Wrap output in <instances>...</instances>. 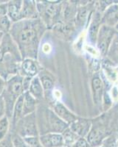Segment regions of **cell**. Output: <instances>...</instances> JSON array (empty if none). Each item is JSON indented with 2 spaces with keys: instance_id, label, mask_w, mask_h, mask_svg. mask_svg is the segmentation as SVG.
<instances>
[{
  "instance_id": "1",
  "label": "cell",
  "mask_w": 118,
  "mask_h": 147,
  "mask_svg": "<svg viewBox=\"0 0 118 147\" xmlns=\"http://www.w3.org/2000/svg\"><path fill=\"white\" fill-rule=\"evenodd\" d=\"M46 29L40 18L13 24L9 34L19 48L22 59L37 60L39 44Z\"/></svg>"
},
{
  "instance_id": "2",
  "label": "cell",
  "mask_w": 118,
  "mask_h": 147,
  "mask_svg": "<svg viewBox=\"0 0 118 147\" xmlns=\"http://www.w3.org/2000/svg\"><path fill=\"white\" fill-rule=\"evenodd\" d=\"M22 60L19 49L10 34H5L0 46V76L5 80L19 74Z\"/></svg>"
},
{
  "instance_id": "3",
  "label": "cell",
  "mask_w": 118,
  "mask_h": 147,
  "mask_svg": "<svg viewBox=\"0 0 118 147\" xmlns=\"http://www.w3.org/2000/svg\"><path fill=\"white\" fill-rule=\"evenodd\" d=\"M24 93L23 77L19 74L6 80V85L2 96L6 106V116L10 121L12 117L14 105Z\"/></svg>"
},
{
  "instance_id": "4",
  "label": "cell",
  "mask_w": 118,
  "mask_h": 147,
  "mask_svg": "<svg viewBox=\"0 0 118 147\" xmlns=\"http://www.w3.org/2000/svg\"><path fill=\"white\" fill-rule=\"evenodd\" d=\"M41 117L36 115L38 121H41V125L38 126L39 131V136L47 133H60L62 134L69 125L66 122L61 120L54 113L52 108H44L41 110Z\"/></svg>"
},
{
  "instance_id": "5",
  "label": "cell",
  "mask_w": 118,
  "mask_h": 147,
  "mask_svg": "<svg viewBox=\"0 0 118 147\" xmlns=\"http://www.w3.org/2000/svg\"><path fill=\"white\" fill-rule=\"evenodd\" d=\"M37 2L39 18L47 27H53L59 23L62 16V3L59 1H40Z\"/></svg>"
},
{
  "instance_id": "6",
  "label": "cell",
  "mask_w": 118,
  "mask_h": 147,
  "mask_svg": "<svg viewBox=\"0 0 118 147\" xmlns=\"http://www.w3.org/2000/svg\"><path fill=\"white\" fill-rule=\"evenodd\" d=\"M14 129L16 131L13 133L16 134L22 138L39 136L36 113H34L23 116L17 122Z\"/></svg>"
},
{
  "instance_id": "7",
  "label": "cell",
  "mask_w": 118,
  "mask_h": 147,
  "mask_svg": "<svg viewBox=\"0 0 118 147\" xmlns=\"http://www.w3.org/2000/svg\"><path fill=\"white\" fill-rule=\"evenodd\" d=\"M117 31L114 27L102 24L98 32L96 42V48L101 56H106L111 43Z\"/></svg>"
},
{
  "instance_id": "8",
  "label": "cell",
  "mask_w": 118,
  "mask_h": 147,
  "mask_svg": "<svg viewBox=\"0 0 118 147\" xmlns=\"http://www.w3.org/2000/svg\"><path fill=\"white\" fill-rule=\"evenodd\" d=\"M108 138V133L103 126L100 124L92 125L91 129L86 137L87 142L91 147H98L103 146V142Z\"/></svg>"
},
{
  "instance_id": "9",
  "label": "cell",
  "mask_w": 118,
  "mask_h": 147,
  "mask_svg": "<svg viewBox=\"0 0 118 147\" xmlns=\"http://www.w3.org/2000/svg\"><path fill=\"white\" fill-rule=\"evenodd\" d=\"M101 18L102 13L99 10L94 12L92 16L91 22L88 27L87 33H86V38L88 41L87 44H90L93 47L96 45L98 32H99L100 26L102 25Z\"/></svg>"
},
{
  "instance_id": "10",
  "label": "cell",
  "mask_w": 118,
  "mask_h": 147,
  "mask_svg": "<svg viewBox=\"0 0 118 147\" xmlns=\"http://www.w3.org/2000/svg\"><path fill=\"white\" fill-rule=\"evenodd\" d=\"M38 77L41 82L44 89V98L51 99L52 98V92L54 90L55 85H56V78L53 74L48 70L41 69L38 74Z\"/></svg>"
},
{
  "instance_id": "11",
  "label": "cell",
  "mask_w": 118,
  "mask_h": 147,
  "mask_svg": "<svg viewBox=\"0 0 118 147\" xmlns=\"http://www.w3.org/2000/svg\"><path fill=\"white\" fill-rule=\"evenodd\" d=\"M41 69L37 60L32 58L22 59L19 65V74L22 77L33 78L39 74Z\"/></svg>"
},
{
  "instance_id": "12",
  "label": "cell",
  "mask_w": 118,
  "mask_h": 147,
  "mask_svg": "<svg viewBox=\"0 0 118 147\" xmlns=\"http://www.w3.org/2000/svg\"><path fill=\"white\" fill-rule=\"evenodd\" d=\"M52 110L61 120L66 122L69 126L78 119L75 114L73 113L64 104L60 101L56 100L52 103Z\"/></svg>"
},
{
  "instance_id": "13",
  "label": "cell",
  "mask_w": 118,
  "mask_h": 147,
  "mask_svg": "<svg viewBox=\"0 0 118 147\" xmlns=\"http://www.w3.org/2000/svg\"><path fill=\"white\" fill-rule=\"evenodd\" d=\"M92 93L93 101L96 105L102 103L104 94V82L98 73H95L92 79L91 82Z\"/></svg>"
},
{
  "instance_id": "14",
  "label": "cell",
  "mask_w": 118,
  "mask_h": 147,
  "mask_svg": "<svg viewBox=\"0 0 118 147\" xmlns=\"http://www.w3.org/2000/svg\"><path fill=\"white\" fill-rule=\"evenodd\" d=\"M92 121L90 119L78 118L73 124L69 126V128L79 136L80 138H85L91 129Z\"/></svg>"
},
{
  "instance_id": "15",
  "label": "cell",
  "mask_w": 118,
  "mask_h": 147,
  "mask_svg": "<svg viewBox=\"0 0 118 147\" xmlns=\"http://www.w3.org/2000/svg\"><path fill=\"white\" fill-rule=\"evenodd\" d=\"M102 24L114 27L118 23V3H114L102 13Z\"/></svg>"
},
{
  "instance_id": "16",
  "label": "cell",
  "mask_w": 118,
  "mask_h": 147,
  "mask_svg": "<svg viewBox=\"0 0 118 147\" xmlns=\"http://www.w3.org/2000/svg\"><path fill=\"white\" fill-rule=\"evenodd\" d=\"M39 18L37 9V2L35 1L24 0L22 8V20H34Z\"/></svg>"
},
{
  "instance_id": "17",
  "label": "cell",
  "mask_w": 118,
  "mask_h": 147,
  "mask_svg": "<svg viewBox=\"0 0 118 147\" xmlns=\"http://www.w3.org/2000/svg\"><path fill=\"white\" fill-rule=\"evenodd\" d=\"M44 147H65L62 134L47 133L39 136Z\"/></svg>"
},
{
  "instance_id": "18",
  "label": "cell",
  "mask_w": 118,
  "mask_h": 147,
  "mask_svg": "<svg viewBox=\"0 0 118 147\" xmlns=\"http://www.w3.org/2000/svg\"><path fill=\"white\" fill-rule=\"evenodd\" d=\"M92 4L89 3L77 7L75 19L76 27H78V28H82L87 24L88 19L90 18L89 15L92 14V12H91V9H92Z\"/></svg>"
},
{
  "instance_id": "19",
  "label": "cell",
  "mask_w": 118,
  "mask_h": 147,
  "mask_svg": "<svg viewBox=\"0 0 118 147\" xmlns=\"http://www.w3.org/2000/svg\"><path fill=\"white\" fill-rule=\"evenodd\" d=\"M23 1L12 0L7 2V17L13 24L22 20V8Z\"/></svg>"
},
{
  "instance_id": "20",
  "label": "cell",
  "mask_w": 118,
  "mask_h": 147,
  "mask_svg": "<svg viewBox=\"0 0 118 147\" xmlns=\"http://www.w3.org/2000/svg\"><path fill=\"white\" fill-rule=\"evenodd\" d=\"M23 97L24 100L22 117L36 112L38 103H39V101L36 100L34 97H33L28 91H26L24 93Z\"/></svg>"
},
{
  "instance_id": "21",
  "label": "cell",
  "mask_w": 118,
  "mask_h": 147,
  "mask_svg": "<svg viewBox=\"0 0 118 147\" xmlns=\"http://www.w3.org/2000/svg\"><path fill=\"white\" fill-rule=\"evenodd\" d=\"M102 67L103 69V73L105 77L109 82L115 85L118 81V68L115 66V63L111 62L110 60L104 61L102 63Z\"/></svg>"
},
{
  "instance_id": "22",
  "label": "cell",
  "mask_w": 118,
  "mask_h": 147,
  "mask_svg": "<svg viewBox=\"0 0 118 147\" xmlns=\"http://www.w3.org/2000/svg\"><path fill=\"white\" fill-rule=\"evenodd\" d=\"M27 91L36 100L41 101L44 99V89H43L41 82L38 76L32 79L31 85H30V87H29Z\"/></svg>"
},
{
  "instance_id": "23",
  "label": "cell",
  "mask_w": 118,
  "mask_h": 147,
  "mask_svg": "<svg viewBox=\"0 0 118 147\" xmlns=\"http://www.w3.org/2000/svg\"><path fill=\"white\" fill-rule=\"evenodd\" d=\"M23 100L24 97L23 94L17 99L14 105V110H13V113H12V117L10 122L12 124V127L14 128L19 121L22 118V113H23Z\"/></svg>"
},
{
  "instance_id": "24",
  "label": "cell",
  "mask_w": 118,
  "mask_h": 147,
  "mask_svg": "<svg viewBox=\"0 0 118 147\" xmlns=\"http://www.w3.org/2000/svg\"><path fill=\"white\" fill-rule=\"evenodd\" d=\"M106 57L115 64H118V32H117L111 41Z\"/></svg>"
},
{
  "instance_id": "25",
  "label": "cell",
  "mask_w": 118,
  "mask_h": 147,
  "mask_svg": "<svg viewBox=\"0 0 118 147\" xmlns=\"http://www.w3.org/2000/svg\"><path fill=\"white\" fill-rule=\"evenodd\" d=\"M62 136L64 138V146L65 147H72L76 141L80 138L79 136L76 133H75L69 127L66 129L62 132Z\"/></svg>"
},
{
  "instance_id": "26",
  "label": "cell",
  "mask_w": 118,
  "mask_h": 147,
  "mask_svg": "<svg viewBox=\"0 0 118 147\" xmlns=\"http://www.w3.org/2000/svg\"><path fill=\"white\" fill-rule=\"evenodd\" d=\"M10 120L7 116L0 119V142L10 132Z\"/></svg>"
},
{
  "instance_id": "27",
  "label": "cell",
  "mask_w": 118,
  "mask_h": 147,
  "mask_svg": "<svg viewBox=\"0 0 118 147\" xmlns=\"http://www.w3.org/2000/svg\"><path fill=\"white\" fill-rule=\"evenodd\" d=\"M12 25H13V22L10 20L7 16L0 18V32L4 34L9 33Z\"/></svg>"
},
{
  "instance_id": "28",
  "label": "cell",
  "mask_w": 118,
  "mask_h": 147,
  "mask_svg": "<svg viewBox=\"0 0 118 147\" xmlns=\"http://www.w3.org/2000/svg\"><path fill=\"white\" fill-rule=\"evenodd\" d=\"M22 138L30 147H44L41 142L39 136H32V137Z\"/></svg>"
},
{
  "instance_id": "29",
  "label": "cell",
  "mask_w": 118,
  "mask_h": 147,
  "mask_svg": "<svg viewBox=\"0 0 118 147\" xmlns=\"http://www.w3.org/2000/svg\"><path fill=\"white\" fill-rule=\"evenodd\" d=\"M12 133V136H13V141H14V146L15 147H30L23 140L22 137L16 135L15 133Z\"/></svg>"
},
{
  "instance_id": "30",
  "label": "cell",
  "mask_w": 118,
  "mask_h": 147,
  "mask_svg": "<svg viewBox=\"0 0 118 147\" xmlns=\"http://www.w3.org/2000/svg\"><path fill=\"white\" fill-rule=\"evenodd\" d=\"M0 147H15L11 132H9L7 136L0 142Z\"/></svg>"
},
{
  "instance_id": "31",
  "label": "cell",
  "mask_w": 118,
  "mask_h": 147,
  "mask_svg": "<svg viewBox=\"0 0 118 147\" xmlns=\"http://www.w3.org/2000/svg\"><path fill=\"white\" fill-rule=\"evenodd\" d=\"M109 94L110 97L113 102H118V86L117 85H113L111 88Z\"/></svg>"
},
{
  "instance_id": "32",
  "label": "cell",
  "mask_w": 118,
  "mask_h": 147,
  "mask_svg": "<svg viewBox=\"0 0 118 147\" xmlns=\"http://www.w3.org/2000/svg\"><path fill=\"white\" fill-rule=\"evenodd\" d=\"M84 49L88 52L89 54H90L92 56L94 57H98V56H100L99 52L97 49V48H94V47L93 46L90 45V44H86L84 46Z\"/></svg>"
},
{
  "instance_id": "33",
  "label": "cell",
  "mask_w": 118,
  "mask_h": 147,
  "mask_svg": "<svg viewBox=\"0 0 118 147\" xmlns=\"http://www.w3.org/2000/svg\"><path fill=\"white\" fill-rule=\"evenodd\" d=\"M6 116V106L5 100L2 95H0V119Z\"/></svg>"
},
{
  "instance_id": "34",
  "label": "cell",
  "mask_w": 118,
  "mask_h": 147,
  "mask_svg": "<svg viewBox=\"0 0 118 147\" xmlns=\"http://www.w3.org/2000/svg\"><path fill=\"white\" fill-rule=\"evenodd\" d=\"M72 147H91L85 138H80Z\"/></svg>"
},
{
  "instance_id": "35",
  "label": "cell",
  "mask_w": 118,
  "mask_h": 147,
  "mask_svg": "<svg viewBox=\"0 0 118 147\" xmlns=\"http://www.w3.org/2000/svg\"><path fill=\"white\" fill-rule=\"evenodd\" d=\"M7 2L0 3V18L7 16Z\"/></svg>"
},
{
  "instance_id": "36",
  "label": "cell",
  "mask_w": 118,
  "mask_h": 147,
  "mask_svg": "<svg viewBox=\"0 0 118 147\" xmlns=\"http://www.w3.org/2000/svg\"><path fill=\"white\" fill-rule=\"evenodd\" d=\"M32 79L33 78H30V77H23V88L24 92L28 90Z\"/></svg>"
},
{
  "instance_id": "37",
  "label": "cell",
  "mask_w": 118,
  "mask_h": 147,
  "mask_svg": "<svg viewBox=\"0 0 118 147\" xmlns=\"http://www.w3.org/2000/svg\"><path fill=\"white\" fill-rule=\"evenodd\" d=\"M6 85V80L0 76V95H2Z\"/></svg>"
},
{
  "instance_id": "38",
  "label": "cell",
  "mask_w": 118,
  "mask_h": 147,
  "mask_svg": "<svg viewBox=\"0 0 118 147\" xmlns=\"http://www.w3.org/2000/svg\"><path fill=\"white\" fill-rule=\"evenodd\" d=\"M42 49H43V52H45L46 54H47L48 53V52L51 51V47L48 44H46L43 46Z\"/></svg>"
},
{
  "instance_id": "39",
  "label": "cell",
  "mask_w": 118,
  "mask_h": 147,
  "mask_svg": "<svg viewBox=\"0 0 118 147\" xmlns=\"http://www.w3.org/2000/svg\"><path fill=\"white\" fill-rule=\"evenodd\" d=\"M5 34L2 33V32H0V46H1V44H2V40H3V38L5 36Z\"/></svg>"
},
{
  "instance_id": "40",
  "label": "cell",
  "mask_w": 118,
  "mask_h": 147,
  "mask_svg": "<svg viewBox=\"0 0 118 147\" xmlns=\"http://www.w3.org/2000/svg\"><path fill=\"white\" fill-rule=\"evenodd\" d=\"M115 147H118V136L115 138Z\"/></svg>"
},
{
  "instance_id": "41",
  "label": "cell",
  "mask_w": 118,
  "mask_h": 147,
  "mask_svg": "<svg viewBox=\"0 0 118 147\" xmlns=\"http://www.w3.org/2000/svg\"><path fill=\"white\" fill-rule=\"evenodd\" d=\"M115 30H116L117 32H118V23H117V25L115 27Z\"/></svg>"
},
{
  "instance_id": "42",
  "label": "cell",
  "mask_w": 118,
  "mask_h": 147,
  "mask_svg": "<svg viewBox=\"0 0 118 147\" xmlns=\"http://www.w3.org/2000/svg\"><path fill=\"white\" fill-rule=\"evenodd\" d=\"M98 147H104L103 146H98Z\"/></svg>"
}]
</instances>
